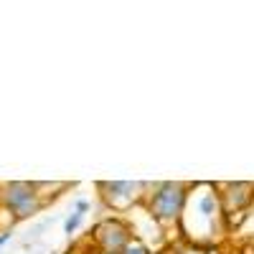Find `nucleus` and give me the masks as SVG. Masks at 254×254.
Masks as SVG:
<instances>
[{"instance_id": "1a4fd4ad", "label": "nucleus", "mask_w": 254, "mask_h": 254, "mask_svg": "<svg viewBox=\"0 0 254 254\" xmlns=\"http://www.w3.org/2000/svg\"><path fill=\"white\" fill-rule=\"evenodd\" d=\"M76 211H79V214H87V211H89V201L79 198V201H76Z\"/></svg>"}, {"instance_id": "9d476101", "label": "nucleus", "mask_w": 254, "mask_h": 254, "mask_svg": "<svg viewBox=\"0 0 254 254\" xmlns=\"http://www.w3.org/2000/svg\"><path fill=\"white\" fill-rule=\"evenodd\" d=\"M8 239H10V234H8V231H3V234H0V247H3Z\"/></svg>"}, {"instance_id": "f03ea898", "label": "nucleus", "mask_w": 254, "mask_h": 254, "mask_svg": "<svg viewBox=\"0 0 254 254\" xmlns=\"http://www.w3.org/2000/svg\"><path fill=\"white\" fill-rule=\"evenodd\" d=\"M188 190L190 183L183 181H165V183H155L150 188V193H145V211L150 214L160 226H171L181 221V214L188 201Z\"/></svg>"}, {"instance_id": "0eeeda50", "label": "nucleus", "mask_w": 254, "mask_h": 254, "mask_svg": "<svg viewBox=\"0 0 254 254\" xmlns=\"http://www.w3.org/2000/svg\"><path fill=\"white\" fill-rule=\"evenodd\" d=\"M122 254H153V249L147 247L145 242H140V239H132L130 244L125 247V252Z\"/></svg>"}, {"instance_id": "9b49d317", "label": "nucleus", "mask_w": 254, "mask_h": 254, "mask_svg": "<svg viewBox=\"0 0 254 254\" xmlns=\"http://www.w3.org/2000/svg\"><path fill=\"white\" fill-rule=\"evenodd\" d=\"M97 254H107V252H97Z\"/></svg>"}, {"instance_id": "f257e3e1", "label": "nucleus", "mask_w": 254, "mask_h": 254, "mask_svg": "<svg viewBox=\"0 0 254 254\" xmlns=\"http://www.w3.org/2000/svg\"><path fill=\"white\" fill-rule=\"evenodd\" d=\"M224 219L221 211V201H219V190L211 183H193L188 190V201L181 214L178 229L186 239H190L193 244L201 242H214L219 224Z\"/></svg>"}, {"instance_id": "6e6552de", "label": "nucleus", "mask_w": 254, "mask_h": 254, "mask_svg": "<svg viewBox=\"0 0 254 254\" xmlns=\"http://www.w3.org/2000/svg\"><path fill=\"white\" fill-rule=\"evenodd\" d=\"M81 219H84V214H79V211H74V214L66 219V221H64V234H74V231L79 229V224H81Z\"/></svg>"}, {"instance_id": "20e7f679", "label": "nucleus", "mask_w": 254, "mask_h": 254, "mask_svg": "<svg viewBox=\"0 0 254 254\" xmlns=\"http://www.w3.org/2000/svg\"><path fill=\"white\" fill-rule=\"evenodd\" d=\"M97 188H99L102 201L112 211H117V214H125V211L142 203L145 190H150V186L140 183V181H102L97 183Z\"/></svg>"}, {"instance_id": "f8f14e48", "label": "nucleus", "mask_w": 254, "mask_h": 254, "mask_svg": "<svg viewBox=\"0 0 254 254\" xmlns=\"http://www.w3.org/2000/svg\"><path fill=\"white\" fill-rule=\"evenodd\" d=\"M211 254H214V252H211Z\"/></svg>"}, {"instance_id": "423d86ee", "label": "nucleus", "mask_w": 254, "mask_h": 254, "mask_svg": "<svg viewBox=\"0 0 254 254\" xmlns=\"http://www.w3.org/2000/svg\"><path fill=\"white\" fill-rule=\"evenodd\" d=\"M219 190V201H221V211L226 214H239V211L249 208L254 203V183L247 181H237V183H221L216 186Z\"/></svg>"}, {"instance_id": "39448f33", "label": "nucleus", "mask_w": 254, "mask_h": 254, "mask_svg": "<svg viewBox=\"0 0 254 254\" xmlns=\"http://www.w3.org/2000/svg\"><path fill=\"white\" fill-rule=\"evenodd\" d=\"M135 239L132 234V226L130 221H125L120 216H107L102 219L94 226V244L99 252H107V254H122L125 247Z\"/></svg>"}, {"instance_id": "7ed1b4c3", "label": "nucleus", "mask_w": 254, "mask_h": 254, "mask_svg": "<svg viewBox=\"0 0 254 254\" xmlns=\"http://www.w3.org/2000/svg\"><path fill=\"white\" fill-rule=\"evenodd\" d=\"M0 206L18 221V219H28L38 214L44 198L38 193V186L28 181H10L0 186Z\"/></svg>"}]
</instances>
